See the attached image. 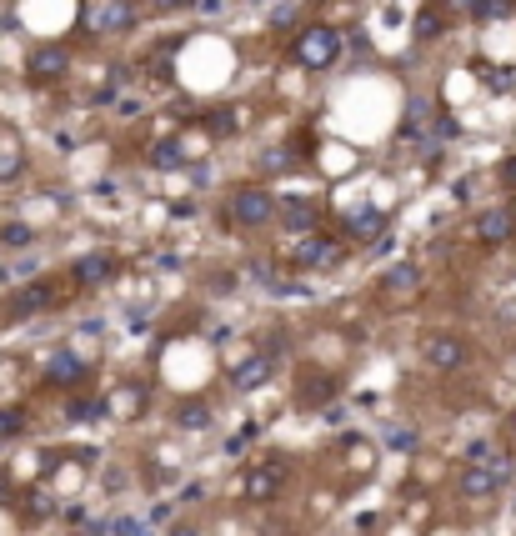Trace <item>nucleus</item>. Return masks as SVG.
<instances>
[{
	"label": "nucleus",
	"instance_id": "5701e85b",
	"mask_svg": "<svg viewBox=\"0 0 516 536\" xmlns=\"http://www.w3.org/2000/svg\"><path fill=\"white\" fill-rule=\"evenodd\" d=\"M471 16L476 21H501L506 16V0H471Z\"/></svg>",
	"mask_w": 516,
	"mask_h": 536
},
{
	"label": "nucleus",
	"instance_id": "2eb2a0df",
	"mask_svg": "<svg viewBox=\"0 0 516 536\" xmlns=\"http://www.w3.org/2000/svg\"><path fill=\"white\" fill-rule=\"evenodd\" d=\"M501 491V481L491 476V471H481V466H461V496H471V501H491Z\"/></svg>",
	"mask_w": 516,
	"mask_h": 536
},
{
	"label": "nucleus",
	"instance_id": "72a5a7b5",
	"mask_svg": "<svg viewBox=\"0 0 516 536\" xmlns=\"http://www.w3.org/2000/svg\"><path fill=\"white\" fill-rule=\"evenodd\" d=\"M511 371H516V361H511Z\"/></svg>",
	"mask_w": 516,
	"mask_h": 536
},
{
	"label": "nucleus",
	"instance_id": "dca6fc26",
	"mask_svg": "<svg viewBox=\"0 0 516 536\" xmlns=\"http://www.w3.org/2000/svg\"><path fill=\"white\" fill-rule=\"evenodd\" d=\"M231 381H236L241 391H256V386L271 381V361H266V356H246V361L231 371Z\"/></svg>",
	"mask_w": 516,
	"mask_h": 536
},
{
	"label": "nucleus",
	"instance_id": "1a4fd4ad",
	"mask_svg": "<svg viewBox=\"0 0 516 536\" xmlns=\"http://www.w3.org/2000/svg\"><path fill=\"white\" fill-rule=\"evenodd\" d=\"M71 276H76L81 286H106V281L116 276V256H106V251H91V256H81V261L71 266Z\"/></svg>",
	"mask_w": 516,
	"mask_h": 536
},
{
	"label": "nucleus",
	"instance_id": "412c9836",
	"mask_svg": "<svg viewBox=\"0 0 516 536\" xmlns=\"http://www.w3.org/2000/svg\"><path fill=\"white\" fill-rule=\"evenodd\" d=\"M141 401H146V391H141V386H121V391L111 396V406H116L121 416H136V411H141Z\"/></svg>",
	"mask_w": 516,
	"mask_h": 536
},
{
	"label": "nucleus",
	"instance_id": "aec40b11",
	"mask_svg": "<svg viewBox=\"0 0 516 536\" xmlns=\"http://www.w3.org/2000/svg\"><path fill=\"white\" fill-rule=\"evenodd\" d=\"M31 241H36V231L21 226V221H6V226H0V246H6V251H21V246H31Z\"/></svg>",
	"mask_w": 516,
	"mask_h": 536
},
{
	"label": "nucleus",
	"instance_id": "39448f33",
	"mask_svg": "<svg viewBox=\"0 0 516 536\" xmlns=\"http://www.w3.org/2000/svg\"><path fill=\"white\" fill-rule=\"evenodd\" d=\"M466 466H481V471H491L501 486L516 476V461H511V451H501L496 441H471V446H466Z\"/></svg>",
	"mask_w": 516,
	"mask_h": 536
},
{
	"label": "nucleus",
	"instance_id": "4468645a",
	"mask_svg": "<svg viewBox=\"0 0 516 536\" xmlns=\"http://www.w3.org/2000/svg\"><path fill=\"white\" fill-rule=\"evenodd\" d=\"M51 301H56V291H51L46 281H36V286H26V291L11 296V316H36V311H46Z\"/></svg>",
	"mask_w": 516,
	"mask_h": 536
},
{
	"label": "nucleus",
	"instance_id": "7c9ffc66",
	"mask_svg": "<svg viewBox=\"0 0 516 536\" xmlns=\"http://www.w3.org/2000/svg\"><path fill=\"white\" fill-rule=\"evenodd\" d=\"M196 11H221V0H196Z\"/></svg>",
	"mask_w": 516,
	"mask_h": 536
},
{
	"label": "nucleus",
	"instance_id": "393cba45",
	"mask_svg": "<svg viewBox=\"0 0 516 536\" xmlns=\"http://www.w3.org/2000/svg\"><path fill=\"white\" fill-rule=\"evenodd\" d=\"M391 451H416V431H391Z\"/></svg>",
	"mask_w": 516,
	"mask_h": 536
},
{
	"label": "nucleus",
	"instance_id": "bb28decb",
	"mask_svg": "<svg viewBox=\"0 0 516 536\" xmlns=\"http://www.w3.org/2000/svg\"><path fill=\"white\" fill-rule=\"evenodd\" d=\"M291 21H296V6H276L271 11V26H291Z\"/></svg>",
	"mask_w": 516,
	"mask_h": 536
},
{
	"label": "nucleus",
	"instance_id": "c85d7f7f",
	"mask_svg": "<svg viewBox=\"0 0 516 536\" xmlns=\"http://www.w3.org/2000/svg\"><path fill=\"white\" fill-rule=\"evenodd\" d=\"M501 181H506V186H511V191H516V156H511V161H506V166H501Z\"/></svg>",
	"mask_w": 516,
	"mask_h": 536
},
{
	"label": "nucleus",
	"instance_id": "c756f323",
	"mask_svg": "<svg viewBox=\"0 0 516 536\" xmlns=\"http://www.w3.org/2000/svg\"><path fill=\"white\" fill-rule=\"evenodd\" d=\"M166 536H201V531H196V526H171Z\"/></svg>",
	"mask_w": 516,
	"mask_h": 536
},
{
	"label": "nucleus",
	"instance_id": "a878e982",
	"mask_svg": "<svg viewBox=\"0 0 516 536\" xmlns=\"http://www.w3.org/2000/svg\"><path fill=\"white\" fill-rule=\"evenodd\" d=\"M196 0H146V11H186Z\"/></svg>",
	"mask_w": 516,
	"mask_h": 536
},
{
	"label": "nucleus",
	"instance_id": "f8f14e48",
	"mask_svg": "<svg viewBox=\"0 0 516 536\" xmlns=\"http://www.w3.org/2000/svg\"><path fill=\"white\" fill-rule=\"evenodd\" d=\"M76 381H86V361L81 356L61 351V356L46 361V386H76Z\"/></svg>",
	"mask_w": 516,
	"mask_h": 536
},
{
	"label": "nucleus",
	"instance_id": "9d476101",
	"mask_svg": "<svg viewBox=\"0 0 516 536\" xmlns=\"http://www.w3.org/2000/svg\"><path fill=\"white\" fill-rule=\"evenodd\" d=\"M381 231H386V211L381 206H361V211L346 216V236H356V241H381Z\"/></svg>",
	"mask_w": 516,
	"mask_h": 536
},
{
	"label": "nucleus",
	"instance_id": "20e7f679",
	"mask_svg": "<svg viewBox=\"0 0 516 536\" xmlns=\"http://www.w3.org/2000/svg\"><path fill=\"white\" fill-rule=\"evenodd\" d=\"M271 216H276V201H271L261 186H241V191L231 196V221H236V226L256 231V226H266Z\"/></svg>",
	"mask_w": 516,
	"mask_h": 536
},
{
	"label": "nucleus",
	"instance_id": "7ed1b4c3",
	"mask_svg": "<svg viewBox=\"0 0 516 536\" xmlns=\"http://www.w3.org/2000/svg\"><path fill=\"white\" fill-rule=\"evenodd\" d=\"M421 361L431 366V371H461L466 361H471V346L461 341V336H451V331H436V336H426L421 341Z\"/></svg>",
	"mask_w": 516,
	"mask_h": 536
},
{
	"label": "nucleus",
	"instance_id": "2f4dec72",
	"mask_svg": "<svg viewBox=\"0 0 516 536\" xmlns=\"http://www.w3.org/2000/svg\"><path fill=\"white\" fill-rule=\"evenodd\" d=\"M506 431H511V441H516V411H511V416H506Z\"/></svg>",
	"mask_w": 516,
	"mask_h": 536
},
{
	"label": "nucleus",
	"instance_id": "f3484780",
	"mask_svg": "<svg viewBox=\"0 0 516 536\" xmlns=\"http://www.w3.org/2000/svg\"><path fill=\"white\" fill-rule=\"evenodd\" d=\"M416 281H421V271H416L411 261H401V266H391V271L381 276V286H386L391 296H401V291H416Z\"/></svg>",
	"mask_w": 516,
	"mask_h": 536
},
{
	"label": "nucleus",
	"instance_id": "f03ea898",
	"mask_svg": "<svg viewBox=\"0 0 516 536\" xmlns=\"http://www.w3.org/2000/svg\"><path fill=\"white\" fill-rule=\"evenodd\" d=\"M281 486H286V461H281V456H266V461L246 466V476H241V496H246L251 506L276 501V496H281Z\"/></svg>",
	"mask_w": 516,
	"mask_h": 536
},
{
	"label": "nucleus",
	"instance_id": "9b49d317",
	"mask_svg": "<svg viewBox=\"0 0 516 536\" xmlns=\"http://www.w3.org/2000/svg\"><path fill=\"white\" fill-rule=\"evenodd\" d=\"M341 251H336V236H306L296 251H291V261L296 266H331Z\"/></svg>",
	"mask_w": 516,
	"mask_h": 536
},
{
	"label": "nucleus",
	"instance_id": "0eeeda50",
	"mask_svg": "<svg viewBox=\"0 0 516 536\" xmlns=\"http://www.w3.org/2000/svg\"><path fill=\"white\" fill-rule=\"evenodd\" d=\"M511 236H516V216L506 206H491V211L476 216V241L481 246H506Z\"/></svg>",
	"mask_w": 516,
	"mask_h": 536
},
{
	"label": "nucleus",
	"instance_id": "a211bd4d",
	"mask_svg": "<svg viewBox=\"0 0 516 536\" xmlns=\"http://www.w3.org/2000/svg\"><path fill=\"white\" fill-rule=\"evenodd\" d=\"M446 31V16H441V6H426L421 16H416V41H436Z\"/></svg>",
	"mask_w": 516,
	"mask_h": 536
},
{
	"label": "nucleus",
	"instance_id": "cd10ccee",
	"mask_svg": "<svg viewBox=\"0 0 516 536\" xmlns=\"http://www.w3.org/2000/svg\"><path fill=\"white\" fill-rule=\"evenodd\" d=\"M291 166V156H281V151H266V171H286Z\"/></svg>",
	"mask_w": 516,
	"mask_h": 536
},
{
	"label": "nucleus",
	"instance_id": "b1692460",
	"mask_svg": "<svg viewBox=\"0 0 516 536\" xmlns=\"http://www.w3.org/2000/svg\"><path fill=\"white\" fill-rule=\"evenodd\" d=\"M151 161H156L161 171H171V166H181V146H176V141H166V146H156V151H151Z\"/></svg>",
	"mask_w": 516,
	"mask_h": 536
},
{
	"label": "nucleus",
	"instance_id": "473e14b6",
	"mask_svg": "<svg viewBox=\"0 0 516 536\" xmlns=\"http://www.w3.org/2000/svg\"><path fill=\"white\" fill-rule=\"evenodd\" d=\"M506 211H511V216H516V201H511V206H506Z\"/></svg>",
	"mask_w": 516,
	"mask_h": 536
},
{
	"label": "nucleus",
	"instance_id": "f257e3e1",
	"mask_svg": "<svg viewBox=\"0 0 516 536\" xmlns=\"http://www.w3.org/2000/svg\"><path fill=\"white\" fill-rule=\"evenodd\" d=\"M341 51H346V36H341L336 26H306V31L291 41V61L306 66V71H326V66H336Z\"/></svg>",
	"mask_w": 516,
	"mask_h": 536
},
{
	"label": "nucleus",
	"instance_id": "6e6552de",
	"mask_svg": "<svg viewBox=\"0 0 516 536\" xmlns=\"http://www.w3.org/2000/svg\"><path fill=\"white\" fill-rule=\"evenodd\" d=\"M26 71H31V81H61L71 71V56H66V46H41Z\"/></svg>",
	"mask_w": 516,
	"mask_h": 536
},
{
	"label": "nucleus",
	"instance_id": "6ab92c4d",
	"mask_svg": "<svg viewBox=\"0 0 516 536\" xmlns=\"http://www.w3.org/2000/svg\"><path fill=\"white\" fill-rule=\"evenodd\" d=\"M176 426H181V431H206V426H211V411L196 406V401H186V406H176Z\"/></svg>",
	"mask_w": 516,
	"mask_h": 536
},
{
	"label": "nucleus",
	"instance_id": "4be33fe9",
	"mask_svg": "<svg viewBox=\"0 0 516 536\" xmlns=\"http://www.w3.org/2000/svg\"><path fill=\"white\" fill-rule=\"evenodd\" d=\"M101 406H106V401H91V396L81 401V396H76V401L66 406V416H71V421H96V416H101Z\"/></svg>",
	"mask_w": 516,
	"mask_h": 536
},
{
	"label": "nucleus",
	"instance_id": "423d86ee",
	"mask_svg": "<svg viewBox=\"0 0 516 536\" xmlns=\"http://www.w3.org/2000/svg\"><path fill=\"white\" fill-rule=\"evenodd\" d=\"M136 21V11L126 6V0H101V6L86 11V31L91 36H111V31H126Z\"/></svg>",
	"mask_w": 516,
	"mask_h": 536
},
{
	"label": "nucleus",
	"instance_id": "ddd939ff",
	"mask_svg": "<svg viewBox=\"0 0 516 536\" xmlns=\"http://www.w3.org/2000/svg\"><path fill=\"white\" fill-rule=\"evenodd\" d=\"M281 221H286V231L306 236V231H316V226H321V206H316V201H286Z\"/></svg>",
	"mask_w": 516,
	"mask_h": 536
}]
</instances>
